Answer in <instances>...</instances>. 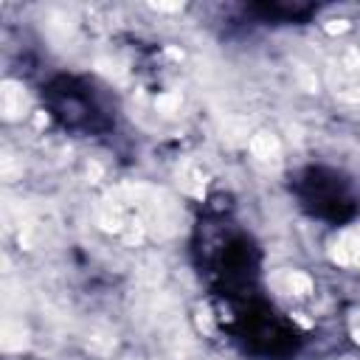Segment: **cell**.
Instances as JSON below:
<instances>
[{
	"label": "cell",
	"instance_id": "8992f818",
	"mask_svg": "<svg viewBox=\"0 0 360 360\" xmlns=\"http://www.w3.org/2000/svg\"><path fill=\"white\" fill-rule=\"evenodd\" d=\"M346 28H349L346 20H333V23L326 25V32H329V34H341V32H346Z\"/></svg>",
	"mask_w": 360,
	"mask_h": 360
},
{
	"label": "cell",
	"instance_id": "3957f363",
	"mask_svg": "<svg viewBox=\"0 0 360 360\" xmlns=\"http://www.w3.org/2000/svg\"><path fill=\"white\" fill-rule=\"evenodd\" d=\"M23 344H25V329H23V324L6 321V324H3V349H6V352H14V349H23Z\"/></svg>",
	"mask_w": 360,
	"mask_h": 360
},
{
	"label": "cell",
	"instance_id": "5b68a950",
	"mask_svg": "<svg viewBox=\"0 0 360 360\" xmlns=\"http://www.w3.org/2000/svg\"><path fill=\"white\" fill-rule=\"evenodd\" d=\"M155 107H158L161 113H175V110L180 107V96H177V93H164V96H158Z\"/></svg>",
	"mask_w": 360,
	"mask_h": 360
},
{
	"label": "cell",
	"instance_id": "6da1fadb",
	"mask_svg": "<svg viewBox=\"0 0 360 360\" xmlns=\"http://www.w3.org/2000/svg\"><path fill=\"white\" fill-rule=\"evenodd\" d=\"M0 102H3V115L9 118V122L20 118L23 110H25V93H23V87H20L17 82H3V90H0Z\"/></svg>",
	"mask_w": 360,
	"mask_h": 360
},
{
	"label": "cell",
	"instance_id": "277c9868",
	"mask_svg": "<svg viewBox=\"0 0 360 360\" xmlns=\"http://www.w3.org/2000/svg\"><path fill=\"white\" fill-rule=\"evenodd\" d=\"M284 284H287V290H290L293 295H307V293H313V282H310V276L302 273V270H293V273H287V276H284Z\"/></svg>",
	"mask_w": 360,
	"mask_h": 360
},
{
	"label": "cell",
	"instance_id": "52a82bcc",
	"mask_svg": "<svg viewBox=\"0 0 360 360\" xmlns=\"http://www.w3.org/2000/svg\"><path fill=\"white\" fill-rule=\"evenodd\" d=\"M153 9H158V12H180V3H153Z\"/></svg>",
	"mask_w": 360,
	"mask_h": 360
},
{
	"label": "cell",
	"instance_id": "7a4b0ae2",
	"mask_svg": "<svg viewBox=\"0 0 360 360\" xmlns=\"http://www.w3.org/2000/svg\"><path fill=\"white\" fill-rule=\"evenodd\" d=\"M251 153L254 158H259L262 164H276L282 158V146L276 141V135H270V133H256L251 138Z\"/></svg>",
	"mask_w": 360,
	"mask_h": 360
}]
</instances>
